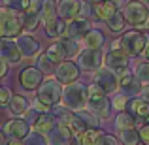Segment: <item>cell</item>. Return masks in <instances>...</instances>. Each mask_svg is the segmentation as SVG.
<instances>
[{"label": "cell", "instance_id": "cell-37", "mask_svg": "<svg viewBox=\"0 0 149 145\" xmlns=\"http://www.w3.org/2000/svg\"><path fill=\"white\" fill-rule=\"evenodd\" d=\"M4 8L11 11H17V13H25V10L29 8V0H2Z\"/></svg>", "mask_w": 149, "mask_h": 145}, {"label": "cell", "instance_id": "cell-22", "mask_svg": "<svg viewBox=\"0 0 149 145\" xmlns=\"http://www.w3.org/2000/svg\"><path fill=\"white\" fill-rule=\"evenodd\" d=\"M104 42H106V36H104V32L98 30V28H91L87 32V36L83 38V44H85L87 49H102Z\"/></svg>", "mask_w": 149, "mask_h": 145}, {"label": "cell", "instance_id": "cell-40", "mask_svg": "<svg viewBox=\"0 0 149 145\" xmlns=\"http://www.w3.org/2000/svg\"><path fill=\"white\" fill-rule=\"evenodd\" d=\"M42 2H44V0H29V8L25 10V13L40 15L42 13Z\"/></svg>", "mask_w": 149, "mask_h": 145}, {"label": "cell", "instance_id": "cell-28", "mask_svg": "<svg viewBox=\"0 0 149 145\" xmlns=\"http://www.w3.org/2000/svg\"><path fill=\"white\" fill-rule=\"evenodd\" d=\"M58 44L62 45V49H64V53H66V60L81 53V49H79V42L72 40V38H66V36H62L61 40H58Z\"/></svg>", "mask_w": 149, "mask_h": 145}, {"label": "cell", "instance_id": "cell-51", "mask_svg": "<svg viewBox=\"0 0 149 145\" xmlns=\"http://www.w3.org/2000/svg\"><path fill=\"white\" fill-rule=\"evenodd\" d=\"M91 4H95V6H98V4H102V2H106V0H89Z\"/></svg>", "mask_w": 149, "mask_h": 145}, {"label": "cell", "instance_id": "cell-20", "mask_svg": "<svg viewBox=\"0 0 149 145\" xmlns=\"http://www.w3.org/2000/svg\"><path fill=\"white\" fill-rule=\"evenodd\" d=\"M127 108H128L130 115L134 117L136 121L149 119V104H147L146 100H142V98H132V100H128Z\"/></svg>", "mask_w": 149, "mask_h": 145}, {"label": "cell", "instance_id": "cell-9", "mask_svg": "<svg viewBox=\"0 0 149 145\" xmlns=\"http://www.w3.org/2000/svg\"><path fill=\"white\" fill-rule=\"evenodd\" d=\"M104 64L115 76H119L125 70H128V55L123 49H109L108 55H104Z\"/></svg>", "mask_w": 149, "mask_h": 145}, {"label": "cell", "instance_id": "cell-45", "mask_svg": "<svg viewBox=\"0 0 149 145\" xmlns=\"http://www.w3.org/2000/svg\"><path fill=\"white\" fill-rule=\"evenodd\" d=\"M8 68H10V66H8V62L4 60L2 57H0V77H4L8 74Z\"/></svg>", "mask_w": 149, "mask_h": 145}, {"label": "cell", "instance_id": "cell-44", "mask_svg": "<svg viewBox=\"0 0 149 145\" xmlns=\"http://www.w3.org/2000/svg\"><path fill=\"white\" fill-rule=\"evenodd\" d=\"M93 13V8L89 2H81V8H79V17L81 19H89V15Z\"/></svg>", "mask_w": 149, "mask_h": 145}, {"label": "cell", "instance_id": "cell-53", "mask_svg": "<svg viewBox=\"0 0 149 145\" xmlns=\"http://www.w3.org/2000/svg\"><path fill=\"white\" fill-rule=\"evenodd\" d=\"M143 4H146V6H147V8H149V0H146V2H143Z\"/></svg>", "mask_w": 149, "mask_h": 145}, {"label": "cell", "instance_id": "cell-33", "mask_svg": "<svg viewBox=\"0 0 149 145\" xmlns=\"http://www.w3.org/2000/svg\"><path fill=\"white\" fill-rule=\"evenodd\" d=\"M134 77L143 85H149V62H138L134 66Z\"/></svg>", "mask_w": 149, "mask_h": 145}, {"label": "cell", "instance_id": "cell-11", "mask_svg": "<svg viewBox=\"0 0 149 145\" xmlns=\"http://www.w3.org/2000/svg\"><path fill=\"white\" fill-rule=\"evenodd\" d=\"M77 77H79V68H77V64L72 62V60H64L55 68V79L61 85L76 83Z\"/></svg>", "mask_w": 149, "mask_h": 145}, {"label": "cell", "instance_id": "cell-43", "mask_svg": "<svg viewBox=\"0 0 149 145\" xmlns=\"http://www.w3.org/2000/svg\"><path fill=\"white\" fill-rule=\"evenodd\" d=\"M96 145H119V139L115 136H109V134H104L102 138L96 142Z\"/></svg>", "mask_w": 149, "mask_h": 145}, {"label": "cell", "instance_id": "cell-8", "mask_svg": "<svg viewBox=\"0 0 149 145\" xmlns=\"http://www.w3.org/2000/svg\"><path fill=\"white\" fill-rule=\"evenodd\" d=\"M102 62H104V55L100 49H83L77 55V68L85 72H98Z\"/></svg>", "mask_w": 149, "mask_h": 145}, {"label": "cell", "instance_id": "cell-14", "mask_svg": "<svg viewBox=\"0 0 149 145\" xmlns=\"http://www.w3.org/2000/svg\"><path fill=\"white\" fill-rule=\"evenodd\" d=\"M91 28H93V26H91V21H89V19L76 17V19H72L70 23H66V34H64V36L79 42V40H83V38L87 36V32Z\"/></svg>", "mask_w": 149, "mask_h": 145}, {"label": "cell", "instance_id": "cell-12", "mask_svg": "<svg viewBox=\"0 0 149 145\" xmlns=\"http://www.w3.org/2000/svg\"><path fill=\"white\" fill-rule=\"evenodd\" d=\"M44 74L36 68V66H29V68L21 70L19 74V85H21L25 91H38V87L44 81Z\"/></svg>", "mask_w": 149, "mask_h": 145}, {"label": "cell", "instance_id": "cell-31", "mask_svg": "<svg viewBox=\"0 0 149 145\" xmlns=\"http://www.w3.org/2000/svg\"><path fill=\"white\" fill-rule=\"evenodd\" d=\"M36 68L40 70L42 74H45L47 77H51V74H55V68H57V66L49 60L45 53H40L38 55V60H36Z\"/></svg>", "mask_w": 149, "mask_h": 145}, {"label": "cell", "instance_id": "cell-7", "mask_svg": "<svg viewBox=\"0 0 149 145\" xmlns=\"http://www.w3.org/2000/svg\"><path fill=\"white\" fill-rule=\"evenodd\" d=\"M2 134L6 136L10 142H23L29 138L30 126L25 119H10L2 128Z\"/></svg>", "mask_w": 149, "mask_h": 145}, {"label": "cell", "instance_id": "cell-6", "mask_svg": "<svg viewBox=\"0 0 149 145\" xmlns=\"http://www.w3.org/2000/svg\"><path fill=\"white\" fill-rule=\"evenodd\" d=\"M119 42H121L123 51L128 57H138V55L143 53V49L147 45V36L142 34L140 30H128L119 38Z\"/></svg>", "mask_w": 149, "mask_h": 145}, {"label": "cell", "instance_id": "cell-2", "mask_svg": "<svg viewBox=\"0 0 149 145\" xmlns=\"http://www.w3.org/2000/svg\"><path fill=\"white\" fill-rule=\"evenodd\" d=\"M62 105L70 111H79L87 108V87L79 81L62 87Z\"/></svg>", "mask_w": 149, "mask_h": 145}, {"label": "cell", "instance_id": "cell-48", "mask_svg": "<svg viewBox=\"0 0 149 145\" xmlns=\"http://www.w3.org/2000/svg\"><path fill=\"white\" fill-rule=\"evenodd\" d=\"M142 55L146 57V62H149V44L146 45V49H143V53H142Z\"/></svg>", "mask_w": 149, "mask_h": 145}, {"label": "cell", "instance_id": "cell-19", "mask_svg": "<svg viewBox=\"0 0 149 145\" xmlns=\"http://www.w3.org/2000/svg\"><path fill=\"white\" fill-rule=\"evenodd\" d=\"M55 126H57V119H55L51 113H40L38 119L34 121V124H32V130L38 132V134H42V136H47Z\"/></svg>", "mask_w": 149, "mask_h": 145}, {"label": "cell", "instance_id": "cell-23", "mask_svg": "<svg viewBox=\"0 0 149 145\" xmlns=\"http://www.w3.org/2000/svg\"><path fill=\"white\" fill-rule=\"evenodd\" d=\"M117 8H115V4L113 2H109V0H106V2H102L98 4V6H95V10H93V13L96 15V17L100 19V21H104V23H108L109 19L113 17V15L117 13Z\"/></svg>", "mask_w": 149, "mask_h": 145}, {"label": "cell", "instance_id": "cell-15", "mask_svg": "<svg viewBox=\"0 0 149 145\" xmlns=\"http://www.w3.org/2000/svg\"><path fill=\"white\" fill-rule=\"evenodd\" d=\"M15 44H17L19 51H21L23 58H34L40 55V42L36 38H32L30 34H21V36L15 38Z\"/></svg>", "mask_w": 149, "mask_h": 145}, {"label": "cell", "instance_id": "cell-1", "mask_svg": "<svg viewBox=\"0 0 149 145\" xmlns=\"http://www.w3.org/2000/svg\"><path fill=\"white\" fill-rule=\"evenodd\" d=\"M87 111H91L98 119H108L111 115V100L95 83L87 87Z\"/></svg>", "mask_w": 149, "mask_h": 145}, {"label": "cell", "instance_id": "cell-38", "mask_svg": "<svg viewBox=\"0 0 149 145\" xmlns=\"http://www.w3.org/2000/svg\"><path fill=\"white\" fill-rule=\"evenodd\" d=\"M25 145H47V138L32 130V132H30V134H29V138H26Z\"/></svg>", "mask_w": 149, "mask_h": 145}, {"label": "cell", "instance_id": "cell-10", "mask_svg": "<svg viewBox=\"0 0 149 145\" xmlns=\"http://www.w3.org/2000/svg\"><path fill=\"white\" fill-rule=\"evenodd\" d=\"M117 79H119V89H121V94L125 98H134L138 96L140 92H142V83H140L138 79L134 77V74L130 72V70H125L123 74H119L117 76Z\"/></svg>", "mask_w": 149, "mask_h": 145}, {"label": "cell", "instance_id": "cell-35", "mask_svg": "<svg viewBox=\"0 0 149 145\" xmlns=\"http://www.w3.org/2000/svg\"><path fill=\"white\" fill-rule=\"evenodd\" d=\"M106 25H108V28L111 30V32H121V30L125 28V25H127V21H125V17H123V11H117Z\"/></svg>", "mask_w": 149, "mask_h": 145}, {"label": "cell", "instance_id": "cell-25", "mask_svg": "<svg viewBox=\"0 0 149 145\" xmlns=\"http://www.w3.org/2000/svg\"><path fill=\"white\" fill-rule=\"evenodd\" d=\"M115 126H117L119 132L132 130V128H136V119L128 111H121V113H117V117H115Z\"/></svg>", "mask_w": 149, "mask_h": 145}, {"label": "cell", "instance_id": "cell-50", "mask_svg": "<svg viewBox=\"0 0 149 145\" xmlns=\"http://www.w3.org/2000/svg\"><path fill=\"white\" fill-rule=\"evenodd\" d=\"M6 145H25V142H8Z\"/></svg>", "mask_w": 149, "mask_h": 145}, {"label": "cell", "instance_id": "cell-27", "mask_svg": "<svg viewBox=\"0 0 149 145\" xmlns=\"http://www.w3.org/2000/svg\"><path fill=\"white\" fill-rule=\"evenodd\" d=\"M42 23H47V21H53L57 19V0H44L42 2Z\"/></svg>", "mask_w": 149, "mask_h": 145}, {"label": "cell", "instance_id": "cell-42", "mask_svg": "<svg viewBox=\"0 0 149 145\" xmlns=\"http://www.w3.org/2000/svg\"><path fill=\"white\" fill-rule=\"evenodd\" d=\"M138 136H140V143L149 145V123H146V124H143V126L138 130Z\"/></svg>", "mask_w": 149, "mask_h": 145}, {"label": "cell", "instance_id": "cell-18", "mask_svg": "<svg viewBox=\"0 0 149 145\" xmlns=\"http://www.w3.org/2000/svg\"><path fill=\"white\" fill-rule=\"evenodd\" d=\"M45 138H47V145H70L74 142L72 132H70L66 126H62V124H57Z\"/></svg>", "mask_w": 149, "mask_h": 145}, {"label": "cell", "instance_id": "cell-13", "mask_svg": "<svg viewBox=\"0 0 149 145\" xmlns=\"http://www.w3.org/2000/svg\"><path fill=\"white\" fill-rule=\"evenodd\" d=\"M95 85L100 87L106 94H111L119 89V79L117 76L108 68H100L98 72H95Z\"/></svg>", "mask_w": 149, "mask_h": 145}, {"label": "cell", "instance_id": "cell-5", "mask_svg": "<svg viewBox=\"0 0 149 145\" xmlns=\"http://www.w3.org/2000/svg\"><path fill=\"white\" fill-rule=\"evenodd\" d=\"M123 17L136 28H149V8L140 0H130L123 8Z\"/></svg>", "mask_w": 149, "mask_h": 145}, {"label": "cell", "instance_id": "cell-32", "mask_svg": "<svg viewBox=\"0 0 149 145\" xmlns=\"http://www.w3.org/2000/svg\"><path fill=\"white\" fill-rule=\"evenodd\" d=\"M74 113L83 121L87 128H98L100 126V119L96 115H93L91 111H87V109H79V111H74Z\"/></svg>", "mask_w": 149, "mask_h": 145}, {"label": "cell", "instance_id": "cell-41", "mask_svg": "<svg viewBox=\"0 0 149 145\" xmlns=\"http://www.w3.org/2000/svg\"><path fill=\"white\" fill-rule=\"evenodd\" d=\"M127 104H128V98H125L123 94H119V96H115V100L111 102V108H115L117 111H125V108H127Z\"/></svg>", "mask_w": 149, "mask_h": 145}, {"label": "cell", "instance_id": "cell-17", "mask_svg": "<svg viewBox=\"0 0 149 145\" xmlns=\"http://www.w3.org/2000/svg\"><path fill=\"white\" fill-rule=\"evenodd\" d=\"M0 57L8 62V64H17L21 60V51H19L15 40H2L0 42Z\"/></svg>", "mask_w": 149, "mask_h": 145}, {"label": "cell", "instance_id": "cell-36", "mask_svg": "<svg viewBox=\"0 0 149 145\" xmlns=\"http://www.w3.org/2000/svg\"><path fill=\"white\" fill-rule=\"evenodd\" d=\"M21 19H23V28L29 30V32L36 30V28H38V25H40V21H42L40 15H32V13H23V15H21Z\"/></svg>", "mask_w": 149, "mask_h": 145}, {"label": "cell", "instance_id": "cell-4", "mask_svg": "<svg viewBox=\"0 0 149 145\" xmlns=\"http://www.w3.org/2000/svg\"><path fill=\"white\" fill-rule=\"evenodd\" d=\"M36 100L40 104L47 105V108H55L61 104L62 100V85L58 83L55 77H45L42 85L36 91Z\"/></svg>", "mask_w": 149, "mask_h": 145}, {"label": "cell", "instance_id": "cell-21", "mask_svg": "<svg viewBox=\"0 0 149 145\" xmlns=\"http://www.w3.org/2000/svg\"><path fill=\"white\" fill-rule=\"evenodd\" d=\"M8 108H10V113L13 115V119H21V117H25V113L29 111L30 104H29V100H26L25 96L17 94V96L11 98V102H10Z\"/></svg>", "mask_w": 149, "mask_h": 145}, {"label": "cell", "instance_id": "cell-54", "mask_svg": "<svg viewBox=\"0 0 149 145\" xmlns=\"http://www.w3.org/2000/svg\"><path fill=\"white\" fill-rule=\"evenodd\" d=\"M0 42H2V38H0Z\"/></svg>", "mask_w": 149, "mask_h": 145}, {"label": "cell", "instance_id": "cell-49", "mask_svg": "<svg viewBox=\"0 0 149 145\" xmlns=\"http://www.w3.org/2000/svg\"><path fill=\"white\" fill-rule=\"evenodd\" d=\"M8 142H6V136L2 134V130H0V145H6Z\"/></svg>", "mask_w": 149, "mask_h": 145}, {"label": "cell", "instance_id": "cell-26", "mask_svg": "<svg viewBox=\"0 0 149 145\" xmlns=\"http://www.w3.org/2000/svg\"><path fill=\"white\" fill-rule=\"evenodd\" d=\"M45 55H47V58L53 62L55 66H58L61 62L66 60V53H64V49H62V45L58 44V42L51 44L49 47H47V51H45Z\"/></svg>", "mask_w": 149, "mask_h": 145}, {"label": "cell", "instance_id": "cell-52", "mask_svg": "<svg viewBox=\"0 0 149 145\" xmlns=\"http://www.w3.org/2000/svg\"><path fill=\"white\" fill-rule=\"evenodd\" d=\"M70 145H81V143H79V142H77V139H76V142H72Z\"/></svg>", "mask_w": 149, "mask_h": 145}, {"label": "cell", "instance_id": "cell-16", "mask_svg": "<svg viewBox=\"0 0 149 145\" xmlns=\"http://www.w3.org/2000/svg\"><path fill=\"white\" fill-rule=\"evenodd\" d=\"M79 0H58L57 2V15L62 21H72V19L79 17Z\"/></svg>", "mask_w": 149, "mask_h": 145}, {"label": "cell", "instance_id": "cell-39", "mask_svg": "<svg viewBox=\"0 0 149 145\" xmlns=\"http://www.w3.org/2000/svg\"><path fill=\"white\" fill-rule=\"evenodd\" d=\"M11 98H13V94H11L10 89L0 85V108H6V105H10Z\"/></svg>", "mask_w": 149, "mask_h": 145}, {"label": "cell", "instance_id": "cell-29", "mask_svg": "<svg viewBox=\"0 0 149 145\" xmlns=\"http://www.w3.org/2000/svg\"><path fill=\"white\" fill-rule=\"evenodd\" d=\"M104 136V132L100 130V128H89L87 132H83V134L77 138V142L81 145H96V142Z\"/></svg>", "mask_w": 149, "mask_h": 145}, {"label": "cell", "instance_id": "cell-46", "mask_svg": "<svg viewBox=\"0 0 149 145\" xmlns=\"http://www.w3.org/2000/svg\"><path fill=\"white\" fill-rule=\"evenodd\" d=\"M140 94H142V100H146L147 104H149V85H146V87L142 89V92H140Z\"/></svg>", "mask_w": 149, "mask_h": 145}, {"label": "cell", "instance_id": "cell-24", "mask_svg": "<svg viewBox=\"0 0 149 145\" xmlns=\"http://www.w3.org/2000/svg\"><path fill=\"white\" fill-rule=\"evenodd\" d=\"M44 26H45V32L49 34L51 38H58V36H64L66 34V21H62V19H53V21H47V23H44Z\"/></svg>", "mask_w": 149, "mask_h": 145}, {"label": "cell", "instance_id": "cell-3", "mask_svg": "<svg viewBox=\"0 0 149 145\" xmlns=\"http://www.w3.org/2000/svg\"><path fill=\"white\" fill-rule=\"evenodd\" d=\"M23 34V19L17 11L8 8H0V38L2 40H13Z\"/></svg>", "mask_w": 149, "mask_h": 145}, {"label": "cell", "instance_id": "cell-30", "mask_svg": "<svg viewBox=\"0 0 149 145\" xmlns=\"http://www.w3.org/2000/svg\"><path fill=\"white\" fill-rule=\"evenodd\" d=\"M66 126H68L70 132H72V136H77V138H79L83 132L89 130V128L85 126V123L76 115V113H72V117H70V121H68V124H66Z\"/></svg>", "mask_w": 149, "mask_h": 145}, {"label": "cell", "instance_id": "cell-34", "mask_svg": "<svg viewBox=\"0 0 149 145\" xmlns=\"http://www.w3.org/2000/svg\"><path fill=\"white\" fill-rule=\"evenodd\" d=\"M119 139L123 145H138L140 143V136H138V130L132 128V130H123L119 132Z\"/></svg>", "mask_w": 149, "mask_h": 145}, {"label": "cell", "instance_id": "cell-47", "mask_svg": "<svg viewBox=\"0 0 149 145\" xmlns=\"http://www.w3.org/2000/svg\"><path fill=\"white\" fill-rule=\"evenodd\" d=\"M109 2H113V4H115V8H117V10H119L121 6L125 8V4H127V2H125V0H109Z\"/></svg>", "mask_w": 149, "mask_h": 145}]
</instances>
